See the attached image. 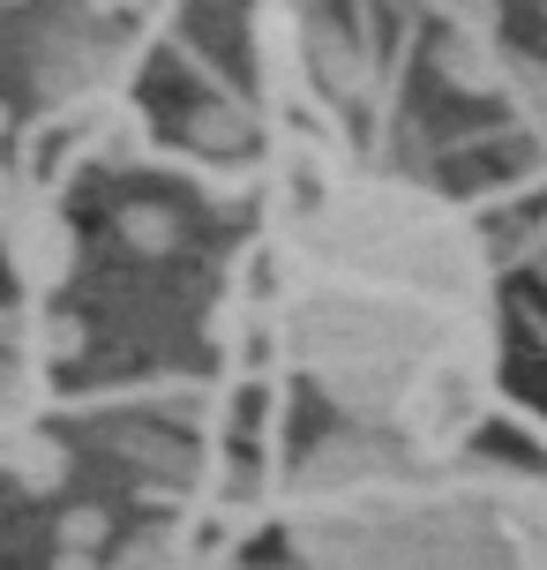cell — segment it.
I'll return each instance as SVG.
<instances>
[{"label": "cell", "mask_w": 547, "mask_h": 570, "mask_svg": "<svg viewBox=\"0 0 547 570\" xmlns=\"http://www.w3.org/2000/svg\"><path fill=\"white\" fill-rule=\"evenodd\" d=\"M286 345L360 435L442 451L480 391V248L420 188L352 180L286 248Z\"/></svg>", "instance_id": "obj_1"}, {"label": "cell", "mask_w": 547, "mask_h": 570, "mask_svg": "<svg viewBox=\"0 0 547 570\" xmlns=\"http://www.w3.org/2000/svg\"><path fill=\"white\" fill-rule=\"evenodd\" d=\"M292 548L308 570H510L503 525L442 503L390 435H338L300 465Z\"/></svg>", "instance_id": "obj_2"}]
</instances>
